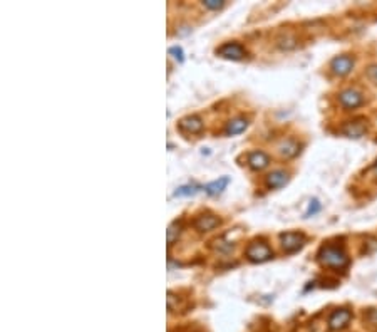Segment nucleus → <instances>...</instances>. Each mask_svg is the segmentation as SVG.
I'll list each match as a JSON object with an SVG mask.
<instances>
[{
    "label": "nucleus",
    "instance_id": "obj_9",
    "mask_svg": "<svg viewBox=\"0 0 377 332\" xmlns=\"http://www.w3.org/2000/svg\"><path fill=\"white\" fill-rule=\"evenodd\" d=\"M267 187L275 190V188H282L285 187L287 183H289V173H285L282 170H277V171H272L270 175L267 176Z\"/></svg>",
    "mask_w": 377,
    "mask_h": 332
},
{
    "label": "nucleus",
    "instance_id": "obj_8",
    "mask_svg": "<svg viewBox=\"0 0 377 332\" xmlns=\"http://www.w3.org/2000/svg\"><path fill=\"white\" fill-rule=\"evenodd\" d=\"M178 127H180L183 133H191V135H195V133L201 131L203 123H201V119L196 116H186L178 123Z\"/></svg>",
    "mask_w": 377,
    "mask_h": 332
},
{
    "label": "nucleus",
    "instance_id": "obj_12",
    "mask_svg": "<svg viewBox=\"0 0 377 332\" xmlns=\"http://www.w3.org/2000/svg\"><path fill=\"white\" fill-rule=\"evenodd\" d=\"M220 220L213 215H201L195 220V228L200 230V232H208V230H213L215 227H218Z\"/></svg>",
    "mask_w": 377,
    "mask_h": 332
},
{
    "label": "nucleus",
    "instance_id": "obj_19",
    "mask_svg": "<svg viewBox=\"0 0 377 332\" xmlns=\"http://www.w3.org/2000/svg\"><path fill=\"white\" fill-rule=\"evenodd\" d=\"M169 52H171V54H175V57H176V59L180 61V62H183V50H181V47H171V49H169Z\"/></svg>",
    "mask_w": 377,
    "mask_h": 332
},
{
    "label": "nucleus",
    "instance_id": "obj_7",
    "mask_svg": "<svg viewBox=\"0 0 377 332\" xmlns=\"http://www.w3.org/2000/svg\"><path fill=\"white\" fill-rule=\"evenodd\" d=\"M216 54L225 57V59L238 61L245 56V49L238 42H228V44H225V46H221L220 49H216Z\"/></svg>",
    "mask_w": 377,
    "mask_h": 332
},
{
    "label": "nucleus",
    "instance_id": "obj_20",
    "mask_svg": "<svg viewBox=\"0 0 377 332\" xmlns=\"http://www.w3.org/2000/svg\"><path fill=\"white\" fill-rule=\"evenodd\" d=\"M367 76H369V79H372L374 82H377V64L367 69Z\"/></svg>",
    "mask_w": 377,
    "mask_h": 332
},
{
    "label": "nucleus",
    "instance_id": "obj_17",
    "mask_svg": "<svg viewBox=\"0 0 377 332\" xmlns=\"http://www.w3.org/2000/svg\"><path fill=\"white\" fill-rule=\"evenodd\" d=\"M196 193V187H191V185H186V187H181L176 190V196H190Z\"/></svg>",
    "mask_w": 377,
    "mask_h": 332
},
{
    "label": "nucleus",
    "instance_id": "obj_22",
    "mask_svg": "<svg viewBox=\"0 0 377 332\" xmlns=\"http://www.w3.org/2000/svg\"><path fill=\"white\" fill-rule=\"evenodd\" d=\"M367 319H369V322H370V324H375V325H377V309L370 310L369 314H367Z\"/></svg>",
    "mask_w": 377,
    "mask_h": 332
},
{
    "label": "nucleus",
    "instance_id": "obj_23",
    "mask_svg": "<svg viewBox=\"0 0 377 332\" xmlns=\"http://www.w3.org/2000/svg\"><path fill=\"white\" fill-rule=\"evenodd\" d=\"M372 170H374V171H375V173H377V161L374 163V166H372Z\"/></svg>",
    "mask_w": 377,
    "mask_h": 332
},
{
    "label": "nucleus",
    "instance_id": "obj_15",
    "mask_svg": "<svg viewBox=\"0 0 377 332\" xmlns=\"http://www.w3.org/2000/svg\"><path fill=\"white\" fill-rule=\"evenodd\" d=\"M228 181H230V180H228V178L225 176V178H221L220 181H213V183L206 185V187H204V190H206L210 195H218L220 191H221L223 188H225L227 185H228Z\"/></svg>",
    "mask_w": 377,
    "mask_h": 332
},
{
    "label": "nucleus",
    "instance_id": "obj_21",
    "mask_svg": "<svg viewBox=\"0 0 377 332\" xmlns=\"http://www.w3.org/2000/svg\"><path fill=\"white\" fill-rule=\"evenodd\" d=\"M312 203H314V205H310V207H309V212H307V216H309V215H314V213L318 212V210H321V205H318V201H317V200H314Z\"/></svg>",
    "mask_w": 377,
    "mask_h": 332
},
{
    "label": "nucleus",
    "instance_id": "obj_1",
    "mask_svg": "<svg viewBox=\"0 0 377 332\" xmlns=\"http://www.w3.org/2000/svg\"><path fill=\"white\" fill-rule=\"evenodd\" d=\"M318 260L322 265H327L330 269H344L349 264L347 253L335 245H325L318 252Z\"/></svg>",
    "mask_w": 377,
    "mask_h": 332
},
{
    "label": "nucleus",
    "instance_id": "obj_3",
    "mask_svg": "<svg viewBox=\"0 0 377 332\" xmlns=\"http://www.w3.org/2000/svg\"><path fill=\"white\" fill-rule=\"evenodd\" d=\"M280 240H282V247L284 250L287 253H292V252H297L300 250V248L304 247L305 244V237L302 233L298 232H287V233H282V237H280Z\"/></svg>",
    "mask_w": 377,
    "mask_h": 332
},
{
    "label": "nucleus",
    "instance_id": "obj_11",
    "mask_svg": "<svg viewBox=\"0 0 377 332\" xmlns=\"http://www.w3.org/2000/svg\"><path fill=\"white\" fill-rule=\"evenodd\" d=\"M270 163V158L265 155L263 151H253L248 155V164L252 166L253 170H263Z\"/></svg>",
    "mask_w": 377,
    "mask_h": 332
},
{
    "label": "nucleus",
    "instance_id": "obj_10",
    "mask_svg": "<svg viewBox=\"0 0 377 332\" xmlns=\"http://www.w3.org/2000/svg\"><path fill=\"white\" fill-rule=\"evenodd\" d=\"M277 150L284 158H293V156L298 155L300 146H298V143L295 141V139H282V141L278 143Z\"/></svg>",
    "mask_w": 377,
    "mask_h": 332
},
{
    "label": "nucleus",
    "instance_id": "obj_4",
    "mask_svg": "<svg viewBox=\"0 0 377 332\" xmlns=\"http://www.w3.org/2000/svg\"><path fill=\"white\" fill-rule=\"evenodd\" d=\"M330 69L335 76H347L354 69V57L350 56H337L330 62Z\"/></svg>",
    "mask_w": 377,
    "mask_h": 332
},
{
    "label": "nucleus",
    "instance_id": "obj_5",
    "mask_svg": "<svg viewBox=\"0 0 377 332\" xmlns=\"http://www.w3.org/2000/svg\"><path fill=\"white\" fill-rule=\"evenodd\" d=\"M338 101L347 109H355V107H359L364 103V96L357 89H346V91L338 94Z\"/></svg>",
    "mask_w": 377,
    "mask_h": 332
},
{
    "label": "nucleus",
    "instance_id": "obj_16",
    "mask_svg": "<svg viewBox=\"0 0 377 332\" xmlns=\"http://www.w3.org/2000/svg\"><path fill=\"white\" fill-rule=\"evenodd\" d=\"M180 228H181V225L178 222H175L173 225H169V228H168V244L171 245L175 242V235L178 233L180 235Z\"/></svg>",
    "mask_w": 377,
    "mask_h": 332
},
{
    "label": "nucleus",
    "instance_id": "obj_2",
    "mask_svg": "<svg viewBox=\"0 0 377 332\" xmlns=\"http://www.w3.org/2000/svg\"><path fill=\"white\" fill-rule=\"evenodd\" d=\"M245 255L250 262H265L273 257V252L267 244H263V242H253V244L247 247Z\"/></svg>",
    "mask_w": 377,
    "mask_h": 332
},
{
    "label": "nucleus",
    "instance_id": "obj_6",
    "mask_svg": "<svg viewBox=\"0 0 377 332\" xmlns=\"http://www.w3.org/2000/svg\"><path fill=\"white\" fill-rule=\"evenodd\" d=\"M350 319H352V312H350V310L337 309V310L332 312L330 317H329V327L334 329V330L344 329L350 322Z\"/></svg>",
    "mask_w": 377,
    "mask_h": 332
},
{
    "label": "nucleus",
    "instance_id": "obj_13",
    "mask_svg": "<svg viewBox=\"0 0 377 332\" xmlns=\"http://www.w3.org/2000/svg\"><path fill=\"white\" fill-rule=\"evenodd\" d=\"M247 126H248V119H245V118H236V119H232L227 124L225 133H227L228 136L240 135V133H243L247 130Z\"/></svg>",
    "mask_w": 377,
    "mask_h": 332
},
{
    "label": "nucleus",
    "instance_id": "obj_14",
    "mask_svg": "<svg viewBox=\"0 0 377 332\" xmlns=\"http://www.w3.org/2000/svg\"><path fill=\"white\" fill-rule=\"evenodd\" d=\"M342 131L350 138H361L364 135V131H366V126L361 123H349L347 126H344Z\"/></svg>",
    "mask_w": 377,
    "mask_h": 332
},
{
    "label": "nucleus",
    "instance_id": "obj_18",
    "mask_svg": "<svg viewBox=\"0 0 377 332\" xmlns=\"http://www.w3.org/2000/svg\"><path fill=\"white\" fill-rule=\"evenodd\" d=\"M203 5L206 9H212V10H218L221 9L223 5H225V2H221V0H204Z\"/></svg>",
    "mask_w": 377,
    "mask_h": 332
}]
</instances>
